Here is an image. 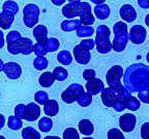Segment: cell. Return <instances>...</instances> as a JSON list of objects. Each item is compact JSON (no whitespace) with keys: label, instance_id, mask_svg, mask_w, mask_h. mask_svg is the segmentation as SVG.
I'll use <instances>...</instances> for the list:
<instances>
[{"label":"cell","instance_id":"6da1fadb","mask_svg":"<svg viewBox=\"0 0 149 139\" xmlns=\"http://www.w3.org/2000/svg\"><path fill=\"white\" fill-rule=\"evenodd\" d=\"M124 86L130 93H140L149 89V67L143 63H134L125 70Z\"/></svg>","mask_w":149,"mask_h":139},{"label":"cell","instance_id":"7a4b0ae2","mask_svg":"<svg viewBox=\"0 0 149 139\" xmlns=\"http://www.w3.org/2000/svg\"><path fill=\"white\" fill-rule=\"evenodd\" d=\"M96 37H95V47L97 49L98 53L100 54H107L109 53L112 48V42L110 41V35H111V31H110L109 27L106 25H100L96 28L95 30Z\"/></svg>","mask_w":149,"mask_h":139},{"label":"cell","instance_id":"3957f363","mask_svg":"<svg viewBox=\"0 0 149 139\" xmlns=\"http://www.w3.org/2000/svg\"><path fill=\"white\" fill-rule=\"evenodd\" d=\"M123 67L118 65H113L107 72V75H106V81H107L109 87H111L114 91L118 93L120 91V88L123 86L121 84V79L123 78Z\"/></svg>","mask_w":149,"mask_h":139},{"label":"cell","instance_id":"277c9868","mask_svg":"<svg viewBox=\"0 0 149 139\" xmlns=\"http://www.w3.org/2000/svg\"><path fill=\"white\" fill-rule=\"evenodd\" d=\"M86 91H84V87L81 84L74 83L68 86L62 93H61V99L66 104H72V103L77 102L79 98Z\"/></svg>","mask_w":149,"mask_h":139},{"label":"cell","instance_id":"5b68a950","mask_svg":"<svg viewBox=\"0 0 149 139\" xmlns=\"http://www.w3.org/2000/svg\"><path fill=\"white\" fill-rule=\"evenodd\" d=\"M80 6H81V1L70 0L62 7V15L68 20L76 19V17H80Z\"/></svg>","mask_w":149,"mask_h":139},{"label":"cell","instance_id":"8992f818","mask_svg":"<svg viewBox=\"0 0 149 139\" xmlns=\"http://www.w3.org/2000/svg\"><path fill=\"white\" fill-rule=\"evenodd\" d=\"M137 117L133 113H124L119 118V127L123 132L130 133L136 128Z\"/></svg>","mask_w":149,"mask_h":139},{"label":"cell","instance_id":"52a82bcc","mask_svg":"<svg viewBox=\"0 0 149 139\" xmlns=\"http://www.w3.org/2000/svg\"><path fill=\"white\" fill-rule=\"evenodd\" d=\"M130 41L136 45H141L144 43L146 39V29L142 25H134L130 28Z\"/></svg>","mask_w":149,"mask_h":139},{"label":"cell","instance_id":"ba28073f","mask_svg":"<svg viewBox=\"0 0 149 139\" xmlns=\"http://www.w3.org/2000/svg\"><path fill=\"white\" fill-rule=\"evenodd\" d=\"M3 73L6 75L7 78L12 79V80H16L19 79L22 75V67L19 63L15 62V61H9V62L5 63Z\"/></svg>","mask_w":149,"mask_h":139},{"label":"cell","instance_id":"9c48e42d","mask_svg":"<svg viewBox=\"0 0 149 139\" xmlns=\"http://www.w3.org/2000/svg\"><path fill=\"white\" fill-rule=\"evenodd\" d=\"M74 57L80 65H87L91 59V54L90 51L82 48L80 45H77L74 48Z\"/></svg>","mask_w":149,"mask_h":139},{"label":"cell","instance_id":"30bf717a","mask_svg":"<svg viewBox=\"0 0 149 139\" xmlns=\"http://www.w3.org/2000/svg\"><path fill=\"white\" fill-rule=\"evenodd\" d=\"M105 84L104 82L98 78H94L90 81L86 82V85H85V89H86L87 93H91L92 95H96L98 93H102V91L105 89Z\"/></svg>","mask_w":149,"mask_h":139},{"label":"cell","instance_id":"8fae6325","mask_svg":"<svg viewBox=\"0 0 149 139\" xmlns=\"http://www.w3.org/2000/svg\"><path fill=\"white\" fill-rule=\"evenodd\" d=\"M119 15H120L121 19L123 21L130 23V22H134L137 19V12L136 9L134 8L133 5L130 4H124L120 7V11H119Z\"/></svg>","mask_w":149,"mask_h":139},{"label":"cell","instance_id":"7c38bea8","mask_svg":"<svg viewBox=\"0 0 149 139\" xmlns=\"http://www.w3.org/2000/svg\"><path fill=\"white\" fill-rule=\"evenodd\" d=\"M100 98H102V104L105 105L106 107L112 108L113 104H114L116 99L118 98V95H117L116 91H113L111 87H107L102 91V93H100Z\"/></svg>","mask_w":149,"mask_h":139},{"label":"cell","instance_id":"4fadbf2b","mask_svg":"<svg viewBox=\"0 0 149 139\" xmlns=\"http://www.w3.org/2000/svg\"><path fill=\"white\" fill-rule=\"evenodd\" d=\"M130 41L128 33L120 35H115L113 42H112V48L116 52H122L127 46V43Z\"/></svg>","mask_w":149,"mask_h":139},{"label":"cell","instance_id":"5bb4252c","mask_svg":"<svg viewBox=\"0 0 149 139\" xmlns=\"http://www.w3.org/2000/svg\"><path fill=\"white\" fill-rule=\"evenodd\" d=\"M40 115V107L37 103H29L26 105V116L25 119L28 121H34Z\"/></svg>","mask_w":149,"mask_h":139},{"label":"cell","instance_id":"9a60e30c","mask_svg":"<svg viewBox=\"0 0 149 139\" xmlns=\"http://www.w3.org/2000/svg\"><path fill=\"white\" fill-rule=\"evenodd\" d=\"M33 37H34L36 43L40 44H46L48 41V28L45 25H37L33 29Z\"/></svg>","mask_w":149,"mask_h":139},{"label":"cell","instance_id":"2e32d148","mask_svg":"<svg viewBox=\"0 0 149 139\" xmlns=\"http://www.w3.org/2000/svg\"><path fill=\"white\" fill-rule=\"evenodd\" d=\"M44 111H45V113H46V115L49 116V117L57 115L59 112V104L57 103V101L50 99V100L44 105Z\"/></svg>","mask_w":149,"mask_h":139},{"label":"cell","instance_id":"e0dca14e","mask_svg":"<svg viewBox=\"0 0 149 139\" xmlns=\"http://www.w3.org/2000/svg\"><path fill=\"white\" fill-rule=\"evenodd\" d=\"M15 21V16L9 13H6L4 11L0 13V27L1 29L5 30V29H9L10 26L13 25Z\"/></svg>","mask_w":149,"mask_h":139},{"label":"cell","instance_id":"ac0fdd59","mask_svg":"<svg viewBox=\"0 0 149 139\" xmlns=\"http://www.w3.org/2000/svg\"><path fill=\"white\" fill-rule=\"evenodd\" d=\"M94 12V17H96L100 20H107L110 16V13H111V9H110L109 5H107L106 3L100 5H96L93 9Z\"/></svg>","mask_w":149,"mask_h":139},{"label":"cell","instance_id":"d6986e66","mask_svg":"<svg viewBox=\"0 0 149 139\" xmlns=\"http://www.w3.org/2000/svg\"><path fill=\"white\" fill-rule=\"evenodd\" d=\"M82 26L81 22L78 19H72V20H65L61 23V29L63 31L70 32V31H77Z\"/></svg>","mask_w":149,"mask_h":139},{"label":"cell","instance_id":"ffe728a7","mask_svg":"<svg viewBox=\"0 0 149 139\" xmlns=\"http://www.w3.org/2000/svg\"><path fill=\"white\" fill-rule=\"evenodd\" d=\"M19 44H20V47H21V53L24 54V55H29V54L33 52L34 44H33V42L30 39L21 37V39H19Z\"/></svg>","mask_w":149,"mask_h":139},{"label":"cell","instance_id":"44dd1931","mask_svg":"<svg viewBox=\"0 0 149 139\" xmlns=\"http://www.w3.org/2000/svg\"><path fill=\"white\" fill-rule=\"evenodd\" d=\"M79 131L85 136H90L94 132V126L89 119H82L79 123Z\"/></svg>","mask_w":149,"mask_h":139},{"label":"cell","instance_id":"7402d4cb","mask_svg":"<svg viewBox=\"0 0 149 139\" xmlns=\"http://www.w3.org/2000/svg\"><path fill=\"white\" fill-rule=\"evenodd\" d=\"M55 77H54L53 72H45L40 75V79H38V82H40V85L42 87H50V86L53 85V83L55 82Z\"/></svg>","mask_w":149,"mask_h":139},{"label":"cell","instance_id":"603a6c76","mask_svg":"<svg viewBox=\"0 0 149 139\" xmlns=\"http://www.w3.org/2000/svg\"><path fill=\"white\" fill-rule=\"evenodd\" d=\"M52 128H53V121L49 116H44L38 121V129L40 132L48 133L52 130Z\"/></svg>","mask_w":149,"mask_h":139},{"label":"cell","instance_id":"cb8c5ba5","mask_svg":"<svg viewBox=\"0 0 149 139\" xmlns=\"http://www.w3.org/2000/svg\"><path fill=\"white\" fill-rule=\"evenodd\" d=\"M23 139H40V133L37 132L34 128L27 127L22 131Z\"/></svg>","mask_w":149,"mask_h":139},{"label":"cell","instance_id":"d4e9b609","mask_svg":"<svg viewBox=\"0 0 149 139\" xmlns=\"http://www.w3.org/2000/svg\"><path fill=\"white\" fill-rule=\"evenodd\" d=\"M7 126H8L9 129H12L14 131H18L23 126V121H22L21 118L17 117L16 115H12L9 116L8 119H7Z\"/></svg>","mask_w":149,"mask_h":139},{"label":"cell","instance_id":"484cf974","mask_svg":"<svg viewBox=\"0 0 149 139\" xmlns=\"http://www.w3.org/2000/svg\"><path fill=\"white\" fill-rule=\"evenodd\" d=\"M95 32V30L93 29L91 26H83L82 25L81 27L76 31L77 35L79 37H83L84 39H90V37Z\"/></svg>","mask_w":149,"mask_h":139},{"label":"cell","instance_id":"4316f807","mask_svg":"<svg viewBox=\"0 0 149 139\" xmlns=\"http://www.w3.org/2000/svg\"><path fill=\"white\" fill-rule=\"evenodd\" d=\"M2 11L6 13H9V14L14 15L16 16L19 12V6H18V3L10 0V1H5L2 5Z\"/></svg>","mask_w":149,"mask_h":139},{"label":"cell","instance_id":"83f0119b","mask_svg":"<svg viewBox=\"0 0 149 139\" xmlns=\"http://www.w3.org/2000/svg\"><path fill=\"white\" fill-rule=\"evenodd\" d=\"M125 107L130 111H137L141 107V102H140L138 98H135L132 95L128 100L125 101Z\"/></svg>","mask_w":149,"mask_h":139},{"label":"cell","instance_id":"f1b7e54d","mask_svg":"<svg viewBox=\"0 0 149 139\" xmlns=\"http://www.w3.org/2000/svg\"><path fill=\"white\" fill-rule=\"evenodd\" d=\"M24 16H33V17H38L40 14V11L38 8V6L33 3H29L27 4L23 9Z\"/></svg>","mask_w":149,"mask_h":139},{"label":"cell","instance_id":"f546056e","mask_svg":"<svg viewBox=\"0 0 149 139\" xmlns=\"http://www.w3.org/2000/svg\"><path fill=\"white\" fill-rule=\"evenodd\" d=\"M57 59H58V61L61 65H68L72 62V55L68 51H61L57 55Z\"/></svg>","mask_w":149,"mask_h":139},{"label":"cell","instance_id":"4dcf8cb0","mask_svg":"<svg viewBox=\"0 0 149 139\" xmlns=\"http://www.w3.org/2000/svg\"><path fill=\"white\" fill-rule=\"evenodd\" d=\"M53 74H54L55 79L56 80H58V81H64L65 79H68V71L62 67H55L53 71Z\"/></svg>","mask_w":149,"mask_h":139},{"label":"cell","instance_id":"1f68e13d","mask_svg":"<svg viewBox=\"0 0 149 139\" xmlns=\"http://www.w3.org/2000/svg\"><path fill=\"white\" fill-rule=\"evenodd\" d=\"M45 46H46V49L48 52H55L59 49L60 43H59V41L56 37H50L47 41L46 44H45Z\"/></svg>","mask_w":149,"mask_h":139},{"label":"cell","instance_id":"d6a6232c","mask_svg":"<svg viewBox=\"0 0 149 139\" xmlns=\"http://www.w3.org/2000/svg\"><path fill=\"white\" fill-rule=\"evenodd\" d=\"M113 32L115 33V35H120V34H125L127 32V25L125 24V22L119 21L117 23L114 24L113 26Z\"/></svg>","mask_w":149,"mask_h":139},{"label":"cell","instance_id":"836d02e7","mask_svg":"<svg viewBox=\"0 0 149 139\" xmlns=\"http://www.w3.org/2000/svg\"><path fill=\"white\" fill-rule=\"evenodd\" d=\"M33 65L37 71H42L48 67V59L45 56H36L33 61Z\"/></svg>","mask_w":149,"mask_h":139},{"label":"cell","instance_id":"e575fe53","mask_svg":"<svg viewBox=\"0 0 149 139\" xmlns=\"http://www.w3.org/2000/svg\"><path fill=\"white\" fill-rule=\"evenodd\" d=\"M49 95L46 91H36L34 95V101L35 103H37L38 105H45L48 101H49Z\"/></svg>","mask_w":149,"mask_h":139},{"label":"cell","instance_id":"d590c367","mask_svg":"<svg viewBox=\"0 0 149 139\" xmlns=\"http://www.w3.org/2000/svg\"><path fill=\"white\" fill-rule=\"evenodd\" d=\"M92 97L93 95L89 93H85L79 98V100L77 101L78 104L80 105L81 107H88L89 105L92 103Z\"/></svg>","mask_w":149,"mask_h":139},{"label":"cell","instance_id":"8d00e7d4","mask_svg":"<svg viewBox=\"0 0 149 139\" xmlns=\"http://www.w3.org/2000/svg\"><path fill=\"white\" fill-rule=\"evenodd\" d=\"M63 139H80V135L74 128H68L65 129L62 135Z\"/></svg>","mask_w":149,"mask_h":139},{"label":"cell","instance_id":"74e56055","mask_svg":"<svg viewBox=\"0 0 149 139\" xmlns=\"http://www.w3.org/2000/svg\"><path fill=\"white\" fill-rule=\"evenodd\" d=\"M23 22L25 24L26 27L28 28H35L36 24L38 23V17H33V16H24L23 17Z\"/></svg>","mask_w":149,"mask_h":139},{"label":"cell","instance_id":"f35d334b","mask_svg":"<svg viewBox=\"0 0 149 139\" xmlns=\"http://www.w3.org/2000/svg\"><path fill=\"white\" fill-rule=\"evenodd\" d=\"M108 139H125V137L119 129L113 128L108 132Z\"/></svg>","mask_w":149,"mask_h":139},{"label":"cell","instance_id":"ab89813d","mask_svg":"<svg viewBox=\"0 0 149 139\" xmlns=\"http://www.w3.org/2000/svg\"><path fill=\"white\" fill-rule=\"evenodd\" d=\"M21 33L19 32L17 30H12L9 31L8 34L6 35V43L7 44H12V43H15V42H18L19 39H21Z\"/></svg>","mask_w":149,"mask_h":139},{"label":"cell","instance_id":"60d3db41","mask_svg":"<svg viewBox=\"0 0 149 139\" xmlns=\"http://www.w3.org/2000/svg\"><path fill=\"white\" fill-rule=\"evenodd\" d=\"M33 52L36 56H45L48 53L45 44H40V43H35L34 47H33Z\"/></svg>","mask_w":149,"mask_h":139},{"label":"cell","instance_id":"b9f144b4","mask_svg":"<svg viewBox=\"0 0 149 139\" xmlns=\"http://www.w3.org/2000/svg\"><path fill=\"white\" fill-rule=\"evenodd\" d=\"M15 115L17 117L21 118V119H25L26 116V105L24 104H18L15 107Z\"/></svg>","mask_w":149,"mask_h":139},{"label":"cell","instance_id":"7bdbcfd3","mask_svg":"<svg viewBox=\"0 0 149 139\" xmlns=\"http://www.w3.org/2000/svg\"><path fill=\"white\" fill-rule=\"evenodd\" d=\"M92 14V8H91L90 4L88 2H81V6H80V18L87 15Z\"/></svg>","mask_w":149,"mask_h":139},{"label":"cell","instance_id":"ee69618b","mask_svg":"<svg viewBox=\"0 0 149 139\" xmlns=\"http://www.w3.org/2000/svg\"><path fill=\"white\" fill-rule=\"evenodd\" d=\"M79 20L83 26H91L94 23V21H95V17H94V15L90 14V15H87V16L81 17Z\"/></svg>","mask_w":149,"mask_h":139},{"label":"cell","instance_id":"f6af8a7d","mask_svg":"<svg viewBox=\"0 0 149 139\" xmlns=\"http://www.w3.org/2000/svg\"><path fill=\"white\" fill-rule=\"evenodd\" d=\"M80 46H81L82 48L90 51V50L94 49V47H95V41L92 39H83V41H81Z\"/></svg>","mask_w":149,"mask_h":139},{"label":"cell","instance_id":"bcb514c9","mask_svg":"<svg viewBox=\"0 0 149 139\" xmlns=\"http://www.w3.org/2000/svg\"><path fill=\"white\" fill-rule=\"evenodd\" d=\"M112 108L114 109L115 111L117 112H122L123 110H125L126 107H125V101L122 100V99H119V98H117L116 101H115V103L113 104V107Z\"/></svg>","mask_w":149,"mask_h":139},{"label":"cell","instance_id":"7dc6e473","mask_svg":"<svg viewBox=\"0 0 149 139\" xmlns=\"http://www.w3.org/2000/svg\"><path fill=\"white\" fill-rule=\"evenodd\" d=\"M7 50H8L9 53L14 54V55L21 53V47H20V44H19V41L12 43V44H7Z\"/></svg>","mask_w":149,"mask_h":139},{"label":"cell","instance_id":"c3c4849f","mask_svg":"<svg viewBox=\"0 0 149 139\" xmlns=\"http://www.w3.org/2000/svg\"><path fill=\"white\" fill-rule=\"evenodd\" d=\"M117 95H118L119 99H122V100L126 101L132 97V93L128 91L125 86H122V87L120 88V91L117 93Z\"/></svg>","mask_w":149,"mask_h":139},{"label":"cell","instance_id":"681fc988","mask_svg":"<svg viewBox=\"0 0 149 139\" xmlns=\"http://www.w3.org/2000/svg\"><path fill=\"white\" fill-rule=\"evenodd\" d=\"M138 99L140 100V102L144 103V104H149V89L138 93Z\"/></svg>","mask_w":149,"mask_h":139},{"label":"cell","instance_id":"f907efd6","mask_svg":"<svg viewBox=\"0 0 149 139\" xmlns=\"http://www.w3.org/2000/svg\"><path fill=\"white\" fill-rule=\"evenodd\" d=\"M95 71L94 70H85L83 72V78L86 80V81H90V80H92V79L96 78L95 77Z\"/></svg>","mask_w":149,"mask_h":139},{"label":"cell","instance_id":"816d5d0a","mask_svg":"<svg viewBox=\"0 0 149 139\" xmlns=\"http://www.w3.org/2000/svg\"><path fill=\"white\" fill-rule=\"evenodd\" d=\"M141 137L142 139H149V123H144L141 127Z\"/></svg>","mask_w":149,"mask_h":139},{"label":"cell","instance_id":"f5cc1de1","mask_svg":"<svg viewBox=\"0 0 149 139\" xmlns=\"http://www.w3.org/2000/svg\"><path fill=\"white\" fill-rule=\"evenodd\" d=\"M138 4L143 8H149V0H140L138 1Z\"/></svg>","mask_w":149,"mask_h":139},{"label":"cell","instance_id":"db71d44e","mask_svg":"<svg viewBox=\"0 0 149 139\" xmlns=\"http://www.w3.org/2000/svg\"><path fill=\"white\" fill-rule=\"evenodd\" d=\"M4 35H3L2 31H0V48H2L4 46Z\"/></svg>","mask_w":149,"mask_h":139},{"label":"cell","instance_id":"11a10c76","mask_svg":"<svg viewBox=\"0 0 149 139\" xmlns=\"http://www.w3.org/2000/svg\"><path fill=\"white\" fill-rule=\"evenodd\" d=\"M5 125V117L3 114H0V128L2 129Z\"/></svg>","mask_w":149,"mask_h":139},{"label":"cell","instance_id":"9f6ffc18","mask_svg":"<svg viewBox=\"0 0 149 139\" xmlns=\"http://www.w3.org/2000/svg\"><path fill=\"white\" fill-rule=\"evenodd\" d=\"M52 3H54V4H56V5H62V4H64V3H66V1H64V0H60V1L53 0V1H52Z\"/></svg>","mask_w":149,"mask_h":139},{"label":"cell","instance_id":"6f0895ef","mask_svg":"<svg viewBox=\"0 0 149 139\" xmlns=\"http://www.w3.org/2000/svg\"><path fill=\"white\" fill-rule=\"evenodd\" d=\"M92 3H94V4H96V5H100V4H104V3H105V0H100V1H95V0H93Z\"/></svg>","mask_w":149,"mask_h":139},{"label":"cell","instance_id":"680465c9","mask_svg":"<svg viewBox=\"0 0 149 139\" xmlns=\"http://www.w3.org/2000/svg\"><path fill=\"white\" fill-rule=\"evenodd\" d=\"M4 65H5V63L3 62L2 60H0V71H1V72H3V70H4Z\"/></svg>","mask_w":149,"mask_h":139},{"label":"cell","instance_id":"91938a15","mask_svg":"<svg viewBox=\"0 0 149 139\" xmlns=\"http://www.w3.org/2000/svg\"><path fill=\"white\" fill-rule=\"evenodd\" d=\"M44 139H60L58 136H47Z\"/></svg>","mask_w":149,"mask_h":139},{"label":"cell","instance_id":"94428289","mask_svg":"<svg viewBox=\"0 0 149 139\" xmlns=\"http://www.w3.org/2000/svg\"><path fill=\"white\" fill-rule=\"evenodd\" d=\"M145 24H146V25L149 27V14L147 15L146 17H145Z\"/></svg>","mask_w":149,"mask_h":139},{"label":"cell","instance_id":"6125c7cd","mask_svg":"<svg viewBox=\"0 0 149 139\" xmlns=\"http://www.w3.org/2000/svg\"><path fill=\"white\" fill-rule=\"evenodd\" d=\"M146 60H147V62L149 63V52L146 54Z\"/></svg>","mask_w":149,"mask_h":139},{"label":"cell","instance_id":"be15d7a7","mask_svg":"<svg viewBox=\"0 0 149 139\" xmlns=\"http://www.w3.org/2000/svg\"><path fill=\"white\" fill-rule=\"evenodd\" d=\"M83 139H94V138H92V137H90V136H86L85 138H83Z\"/></svg>","mask_w":149,"mask_h":139},{"label":"cell","instance_id":"e7e4bbea","mask_svg":"<svg viewBox=\"0 0 149 139\" xmlns=\"http://www.w3.org/2000/svg\"><path fill=\"white\" fill-rule=\"evenodd\" d=\"M0 139H6V138H5L4 136H1V137H0Z\"/></svg>","mask_w":149,"mask_h":139}]
</instances>
